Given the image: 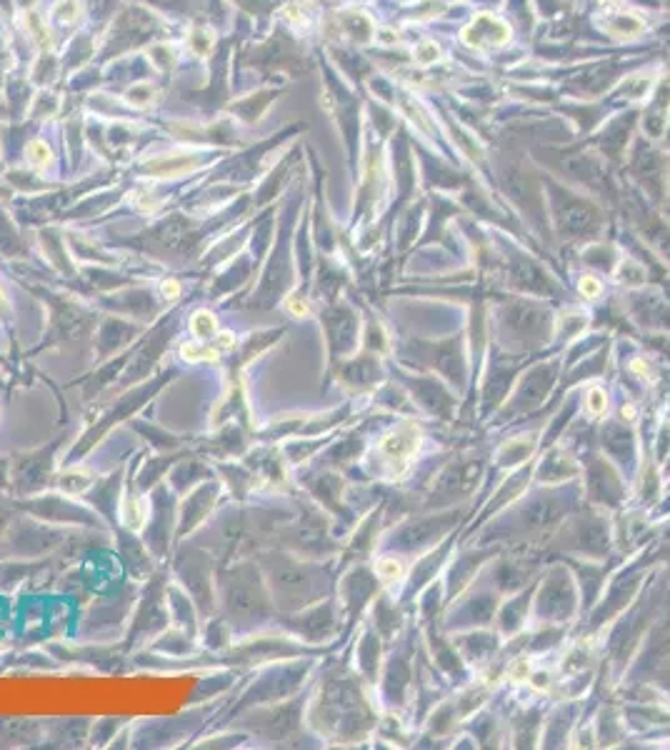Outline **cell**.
Listing matches in <instances>:
<instances>
[{
	"instance_id": "1",
	"label": "cell",
	"mask_w": 670,
	"mask_h": 750,
	"mask_svg": "<svg viewBox=\"0 0 670 750\" xmlns=\"http://www.w3.org/2000/svg\"><path fill=\"white\" fill-rule=\"evenodd\" d=\"M478 478H481V463H478V460L453 463V465H448L445 471H443V476L438 478L433 495H438V498H445V500L460 498V495H465V493H470V490H473L475 483H478Z\"/></svg>"
},
{
	"instance_id": "3",
	"label": "cell",
	"mask_w": 670,
	"mask_h": 750,
	"mask_svg": "<svg viewBox=\"0 0 670 750\" xmlns=\"http://www.w3.org/2000/svg\"><path fill=\"white\" fill-rule=\"evenodd\" d=\"M180 358L188 360V363H196V360H203V363H213V360L220 358L218 348L206 345L203 341H188L180 345Z\"/></svg>"
},
{
	"instance_id": "2",
	"label": "cell",
	"mask_w": 670,
	"mask_h": 750,
	"mask_svg": "<svg viewBox=\"0 0 670 750\" xmlns=\"http://www.w3.org/2000/svg\"><path fill=\"white\" fill-rule=\"evenodd\" d=\"M463 38H465V43H468V45H475V48H486V45L503 43V40L508 38V28H505V25L498 20V18L481 15V18H475V23L470 25V28H465Z\"/></svg>"
},
{
	"instance_id": "5",
	"label": "cell",
	"mask_w": 670,
	"mask_h": 750,
	"mask_svg": "<svg viewBox=\"0 0 670 750\" xmlns=\"http://www.w3.org/2000/svg\"><path fill=\"white\" fill-rule=\"evenodd\" d=\"M285 308H288V313H291V315H296V318H305V315H308V305L301 300V298H288Z\"/></svg>"
},
{
	"instance_id": "6",
	"label": "cell",
	"mask_w": 670,
	"mask_h": 750,
	"mask_svg": "<svg viewBox=\"0 0 670 750\" xmlns=\"http://www.w3.org/2000/svg\"><path fill=\"white\" fill-rule=\"evenodd\" d=\"M160 293L168 298V300H175V298L180 295V283L178 280H165V283L160 286Z\"/></svg>"
},
{
	"instance_id": "7",
	"label": "cell",
	"mask_w": 670,
	"mask_h": 750,
	"mask_svg": "<svg viewBox=\"0 0 670 750\" xmlns=\"http://www.w3.org/2000/svg\"><path fill=\"white\" fill-rule=\"evenodd\" d=\"M215 345H218V350H230V348L235 345V336L228 331L218 333V336H215Z\"/></svg>"
},
{
	"instance_id": "4",
	"label": "cell",
	"mask_w": 670,
	"mask_h": 750,
	"mask_svg": "<svg viewBox=\"0 0 670 750\" xmlns=\"http://www.w3.org/2000/svg\"><path fill=\"white\" fill-rule=\"evenodd\" d=\"M190 331H193V336L198 341H210V338L218 336V320H215V315L210 310H198L190 318Z\"/></svg>"
}]
</instances>
